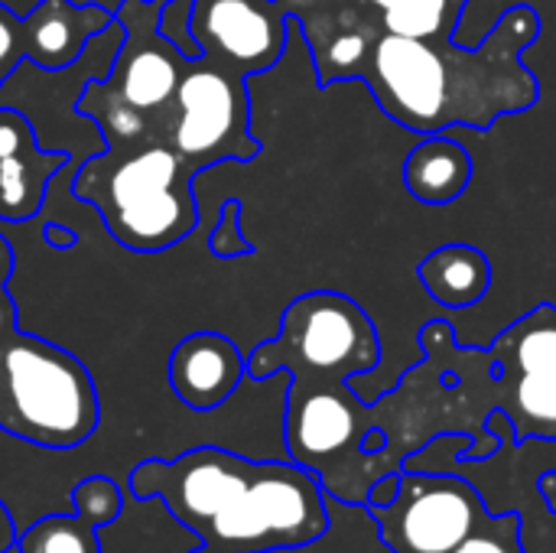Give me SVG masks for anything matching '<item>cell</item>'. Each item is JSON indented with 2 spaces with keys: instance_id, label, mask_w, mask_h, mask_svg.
<instances>
[{
  "instance_id": "cell-1",
  "label": "cell",
  "mask_w": 556,
  "mask_h": 553,
  "mask_svg": "<svg viewBox=\"0 0 556 553\" xmlns=\"http://www.w3.org/2000/svg\"><path fill=\"white\" fill-rule=\"evenodd\" d=\"M541 33V13L525 3L508 7L482 46L378 29L355 78L371 88L391 121L414 134L489 130L505 114L541 101V78L521 59Z\"/></svg>"
},
{
  "instance_id": "cell-2",
  "label": "cell",
  "mask_w": 556,
  "mask_h": 553,
  "mask_svg": "<svg viewBox=\"0 0 556 553\" xmlns=\"http://www.w3.org/2000/svg\"><path fill=\"white\" fill-rule=\"evenodd\" d=\"M130 495L160 505L222 553L303 551L332 528L329 495L319 479L287 463H257L222 447H199L176 460L134 466Z\"/></svg>"
},
{
  "instance_id": "cell-3",
  "label": "cell",
  "mask_w": 556,
  "mask_h": 553,
  "mask_svg": "<svg viewBox=\"0 0 556 553\" xmlns=\"http://www.w3.org/2000/svg\"><path fill=\"white\" fill-rule=\"evenodd\" d=\"M195 176L166 140L114 143L72 176V196L98 209L117 244L156 254L192 235Z\"/></svg>"
},
{
  "instance_id": "cell-4",
  "label": "cell",
  "mask_w": 556,
  "mask_h": 553,
  "mask_svg": "<svg viewBox=\"0 0 556 553\" xmlns=\"http://www.w3.org/2000/svg\"><path fill=\"white\" fill-rule=\"evenodd\" d=\"M375 427H381L378 407L362 401L345 375H290L287 456L309 469L323 492L345 508H365L371 486L388 473H401V463L388 450H365Z\"/></svg>"
},
{
  "instance_id": "cell-5",
  "label": "cell",
  "mask_w": 556,
  "mask_h": 553,
  "mask_svg": "<svg viewBox=\"0 0 556 553\" xmlns=\"http://www.w3.org/2000/svg\"><path fill=\"white\" fill-rule=\"evenodd\" d=\"M169 0H124L114 10L124 42L108 78H91L78 98V114L91 117L108 140H163L173 121V98L186 68V52L160 29Z\"/></svg>"
},
{
  "instance_id": "cell-6",
  "label": "cell",
  "mask_w": 556,
  "mask_h": 553,
  "mask_svg": "<svg viewBox=\"0 0 556 553\" xmlns=\"http://www.w3.org/2000/svg\"><path fill=\"white\" fill-rule=\"evenodd\" d=\"M98 420L94 381L72 352L20 329L0 342V430L42 450H72Z\"/></svg>"
},
{
  "instance_id": "cell-7",
  "label": "cell",
  "mask_w": 556,
  "mask_h": 553,
  "mask_svg": "<svg viewBox=\"0 0 556 553\" xmlns=\"http://www.w3.org/2000/svg\"><path fill=\"white\" fill-rule=\"evenodd\" d=\"M381 365V336L371 316L345 293L313 290L296 297L280 319V332L248 355V378L345 375L365 378Z\"/></svg>"
},
{
  "instance_id": "cell-8",
  "label": "cell",
  "mask_w": 556,
  "mask_h": 553,
  "mask_svg": "<svg viewBox=\"0 0 556 553\" xmlns=\"http://www.w3.org/2000/svg\"><path fill=\"white\" fill-rule=\"evenodd\" d=\"M485 385L492 411L511 424L515 443L551 440L556 443V306L538 303L511 323L489 349ZM547 512L556 515V473L538 479Z\"/></svg>"
},
{
  "instance_id": "cell-9",
  "label": "cell",
  "mask_w": 556,
  "mask_h": 553,
  "mask_svg": "<svg viewBox=\"0 0 556 553\" xmlns=\"http://www.w3.org/2000/svg\"><path fill=\"white\" fill-rule=\"evenodd\" d=\"M163 140L195 173L225 160H254L261 153V140L251 134V98L244 75L225 72L205 59H186L173 98V121Z\"/></svg>"
},
{
  "instance_id": "cell-10",
  "label": "cell",
  "mask_w": 556,
  "mask_h": 553,
  "mask_svg": "<svg viewBox=\"0 0 556 553\" xmlns=\"http://www.w3.org/2000/svg\"><path fill=\"white\" fill-rule=\"evenodd\" d=\"M365 512L391 553H453L492 515L466 479L404 466L394 502Z\"/></svg>"
},
{
  "instance_id": "cell-11",
  "label": "cell",
  "mask_w": 556,
  "mask_h": 553,
  "mask_svg": "<svg viewBox=\"0 0 556 553\" xmlns=\"http://www.w3.org/2000/svg\"><path fill=\"white\" fill-rule=\"evenodd\" d=\"M287 26L290 16L277 0H189V36L199 59L244 78L280 62Z\"/></svg>"
},
{
  "instance_id": "cell-12",
  "label": "cell",
  "mask_w": 556,
  "mask_h": 553,
  "mask_svg": "<svg viewBox=\"0 0 556 553\" xmlns=\"http://www.w3.org/2000/svg\"><path fill=\"white\" fill-rule=\"evenodd\" d=\"M65 163L68 153L39 150L36 127L23 111L0 108V222L36 218Z\"/></svg>"
},
{
  "instance_id": "cell-13",
  "label": "cell",
  "mask_w": 556,
  "mask_h": 553,
  "mask_svg": "<svg viewBox=\"0 0 556 553\" xmlns=\"http://www.w3.org/2000/svg\"><path fill=\"white\" fill-rule=\"evenodd\" d=\"M248 378V359L222 332H192L169 355V388L195 414L218 411Z\"/></svg>"
},
{
  "instance_id": "cell-14",
  "label": "cell",
  "mask_w": 556,
  "mask_h": 553,
  "mask_svg": "<svg viewBox=\"0 0 556 553\" xmlns=\"http://www.w3.org/2000/svg\"><path fill=\"white\" fill-rule=\"evenodd\" d=\"M114 26V13L101 3L72 0H39L23 16V49L26 62L46 72H62L78 62L91 39Z\"/></svg>"
},
{
  "instance_id": "cell-15",
  "label": "cell",
  "mask_w": 556,
  "mask_h": 553,
  "mask_svg": "<svg viewBox=\"0 0 556 553\" xmlns=\"http://www.w3.org/2000/svg\"><path fill=\"white\" fill-rule=\"evenodd\" d=\"M469 183L472 156L446 134H427L404 160V186L424 205H450L469 189Z\"/></svg>"
},
{
  "instance_id": "cell-16",
  "label": "cell",
  "mask_w": 556,
  "mask_h": 553,
  "mask_svg": "<svg viewBox=\"0 0 556 553\" xmlns=\"http://www.w3.org/2000/svg\"><path fill=\"white\" fill-rule=\"evenodd\" d=\"M417 277L424 290L430 293V300H437L446 310H466V306H476L489 293L492 261L482 248L456 241V244H443L430 251L420 261Z\"/></svg>"
},
{
  "instance_id": "cell-17",
  "label": "cell",
  "mask_w": 556,
  "mask_h": 553,
  "mask_svg": "<svg viewBox=\"0 0 556 553\" xmlns=\"http://www.w3.org/2000/svg\"><path fill=\"white\" fill-rule=\"evenodd\" d=\"M469 0H391L378 10V23L388 33L414 39H453Z\"/></svg>"
},
{
  "instance_id": "cell-18",
  "label": "cell",
  "mask_w": 556,
  "mask_h": 553,
  "mask_svg": "<svg viewBox=\"0 0 556 553\" xmlns=\"http://www.w3.org/2000/svg\"><path fill=\"white\" fill-rule=\"evenodd\" d=\"M13 553H104L101 531L75 512H59L16 531Z\"/></svg>"
},
{
  "instance_id": "cell-19",
  "label": "cell",
  "mask_w": 556,
  "mask_h": 553,
  "mask_svg": "<svg viewBox=\"0 0 556 553\" xmlns=\"http://www.w3.org/2000/svg\"><path fill=\"white\" fill-rule=\"evenodd\" d=\"M68 512H75L98 531L111 528L124 512V489L108 476H88L68 492Z\"/></svg>"
},
{
  "instance_id": "cell-20",
  "label": "cell",
  "mask_w": 556,
  "mask_h": 553,
  "mask_svg": "<svg viewBox=\"0 0 556 553\" xmlns=\"http://www.w3.org/2000/svg\"><path fill=\"white\" fill-rule=\"evenodd\" d=\"M453 553H525V521L518 512L489 515Z\"/></svg>"
},
{
  "instance_id": "cell-21",
  "label": "cell",
  "mask_w": 556,
  "mask_h": 553,
  "mask_svg": "<svg viewBox=\"0 0 556 553\" xmlns=\"http://www.w3.org/2000/svg\"><path fill=\"white\" fill-rule=\"evenodd\" d=\"M208 251L218 261H235V257L254 254V244L241 235V202L238 199H228L222 205L218 225L212 228V238H208Z\"/></svg>"
},
{
  "instance_id": "cell-22",
  "label": "cell",
  "mask_w": 556,
  "mask_h": 553,
  "mask_svg": "<svg viewBox=\"0 0 556 553\" xmlns=\"http://www.w3.org/2000/svg\"><path fill=\"white\" fill-rule=\"evenodd\" d=\"M26 62L23 49V16H16L7 3H0V88L10 75Z\"/></svg>"
},
{
  "instance_id": "cell-23",
  "label": "cell",
  "mask_w": 556,
  "mask_h": 553,
  "mask_svg": "<svg viewBox=\"0 0 556 553\" xmlns=\"http://www.w3.org/2000/svg\"><path fill=\"white\" fill-rule=\"evenodd\" d=\"M13 248H10V241L0 235V342L16 329V306H13V297H10V290H7V284H10V274H13Z\"/></svg>"
},
{
  "instance_id": "cell-24",
  "label": "cell",
  "mask_w": 556,
  "mask_h": 553,
  "mask_svg": "<svg viewBox=\"0 0 556 553\" xmlns=\"http://www.w3.org/2000/svg\"><path fill=\"white\" fill-rule=\"evenodd\" d=\"M397 486H401V473H388V476H381V479L371 486V492H368V505H365V508H384V505H391V502H394V495H397Z\"/></svg>"
},
{
  "instance_id": "cell-25",
  "label": "cell",
  "mask_w": 556,
  "mask_h": 553,
  "mask_svg": "<svg viewBox=\"0 0 556 553\" xmlns=\"http://www.w3.org/2000/svg\"><path fill=\"white\" fill-rule=\"evenodd\" d=\"M46 244L49 248H59V251H68V248L78 244V231H72L65 225H49L46 228Z\"/></svg>"
},
{
  "instance_id": "cell-26",
  "label": "cell",
  "mask_w": 556,
  "mask_h": 553,
  "mask_svg": "<svg viewBox=\"0 0 556 553\" xmlns=\"http://www.w3.org/2000/svg\"><path fill=\"white\" fill-rule=\"evenodd\" d=\"M16 525H13V515L10 508L0 502V553H13V544H16Z\"/></svg>"
},
{
  "instance_id": "cell-27",
  "label": "cell",
  "mask_w": 556,
  "mask_h": 553,
  "mask_svg": "<svg viewBox=\"0 0 556 553\" xmlns=\"http://www.w3.org/2000/svg\"><path fill=\"white\" fill-rule=\"evenodd\" d=\"M189 553H222V551H212V548H205V544H199V548H192Z\"/></svg>"
},
{
  "instance_id": "cell-28",
  "label": "cell",
  "mask_w": 556,
  "mask_h": 553,
  "mask_svg": "<svg viewBox=\"0 0 556 553\" xmlns=\"http://www.w3.org/2000/svg\"><path fill=\"white\" fill-rule=\"evenodd\" d=\"M368 3H371V7H375V10H381V7H388V3H391V0H368Z\"/></svg>"
},
{
  "instance_id": "cell-29",
  "label": "cell",
  "mask_w": 556,
  "mask_h": 553,
  "mask_svg": "<svg viewBox=\"0 0 556 553\" xmlns=\"http://www.w3.org/2000/svg\"><path fill=\"white\" fill-rule=\"evenodd\" d=\"M277 3H280V7H287V3H290V0H277Z\"/></svg>"
}]
</instances>
